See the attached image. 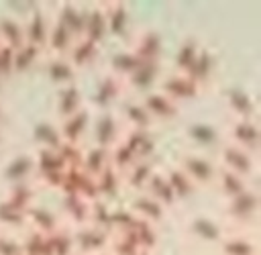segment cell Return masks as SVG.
I'll use <instances>...</instances> for the list:
<instances>
[{
	"label": "cell",
	"instance_id": "cell-15",
	"mask_svg": "<svg viewBox=\"0 0 261 255\" xmlns=\"http://www.w3.org/2000/svg\"><path fill=\"white\" fill-rule=\"evenodd\" d=\"M214 65H216L214 55H212L206 47H200V51L196 53L194 61L190 63V67H188L184 73H186L190 80H194L198 86H202V84H206V82L210 80V75H212V71H214Z\"/></svg>",
	"mask_w": 261,
	"mask_h": 255
},
{
	"label": "cell",
	"instance_id": "cell-47",
	"mask_svg": "<svg viewBox=\"0 0 261 255\" xmlns=\"http://www.w3.org/2000/svg\"><path fill=\"white\" fill-rule=\"evenodd\" d=\"M108 153H110V165H112L118 173H124V171L137 161V155H135L122 141H118L116 145H112V147L108 149Z\"/></svg>",
	"mask_w": 261,
	"mask_h": 255
},
{
	"label": "cell",
	"instance_id": "cell-41",
	"mask_svg": "<svg viewBox=\"0 0 261 255\" xmlns=\"http://www.w3.org/2000/svg\"><path fill=\"white\" fill-rule=\"evenodd\" d=\"M216 180H218L220 192H222L226 198H232V196H237V194H241V192H245V190L249 188V186H247V177H243V175H239V173H234V171H228V169H224V167L218 171Z\"/></svg>",
	"mask_w": 261,
	"mask_h": 255
},
{
	"label": "cell",
	"instance_id": "cell-21",
	"mask_svg": "<svg viewBox=\"0 0 261 255\" xmlns=\"http://www.w3.org/2000/svg\"><path fill=\"white\" fill-rule=\"evenodd\" d=\"M159 75V61H145V59H139L137 67L126 75V80L130 82L133 88L137 90H147L153 86V82L157 80Z\"/></svg>",
	"mask_w": 261,
	"mask_h": 255
},
{
	"label": "cell",
	"instance_id": "cell-38",
	"mask_svg": "<svg viewBox=\"0 0 261 255\" xmlns=\"http://www.w3.org/2000/svg\"><path fill=\"white\" fill-rule=\"evenodd\" d=\"M33 141L41 147V149H57L63 139L59 133V126L51 124V122H39L33 129Z\"/></svg>",
	"mask_w": 261,
	"mask_h": 255
},
{
	"label": "cell",
	"instance_id": "cell-55",
	"mask_svg": "<svg viewBox=\"0 0 261 255\" xmlns=\"http://www.w3.org/2000/svg\"><path fill=\"white\" fill-rule=\"evenodd\" d=\"M12 53L14 49L0 43V78H8L12 73Z\"/></svg>",
	"mask_w": 261,
	"mask_h": 255
},
{
	"label": "cell",
	"instance_id": "cell-13",
	"mask_svg": "<svg viewBox=\"0 0 261 255\" xmlns=\"http://www.w3.org/2000/svg\"><path fill=\"white\" fill-rule=\"evenodd\" d=\"M96 57H98V45L92 43V41H88V39H84V37H77L71 43L69 51L65 53V59L71 63V67L75 71H77V67L92 65L96 61Z\"/></svg>",
	"mask_w": 261,
	"mask_h": 255
},
{
	"label": "cell",
	"instance_id": "cell-32",
	"mask_svg": "<svg viewBox=\"0 0 261 255\" xmlns=\"http://www.w3.org/2000/svg\"><path fill=\"white\" fill-rule=\"evenodd\" d=\"M226 102H228V108L239 116V118H253L255 114V104H253V98L241 90V88H232L226 92Z\"/></svg>",
	"mask_w": 261,
	"mask_h": 255
},
{
	"label": "cell",
	"instance_id": "cell-28",
	"mask_svg": "<svg viewBox=\"0 0 261 255\" xmlns=\"http://www.w3.org/2000/svg\"><path fill=\"white\" fill-rule=\"evenodd\" d=\"M71 251H73L71 231H67L63 224L47 235L45 255H71Z\"/></svg>",
	"mask_w": 261,
	"mask_h": 255
},
{
	"label": "cell",
	"instance_id": "cell-3",
	"mask_svg": "<svg viewBox=\"0 0 261 255\" xmlns=\"http://www.w3.org/2000/svg\"><path fill=\"white\" fill-rule=\"evenodd\" d=\"M71 239H73V247H80L84 253L92 255V253H102V249L110 243V235L102 228H96L92 226L90 222L86 224H80L73 233H71Z\"/></svg>",
	"mask_w": 261,
	"mask_h": 255
},
{
	"label": "cell",
	"instance_id": "cell-20",
	"mask_svg": "<svg viewBox=\"0 0 261 255\" xmlns=\"http://www.w3.org/2000/svg\"><path fill=\"white\" fill-rule=\"evenodd\" d=\"M106 18H104V10H102V4L86 10V24H84V39L100 45L102 39L106 37Z\"/></svg>",
	"mask_w": 261,
	"mask_h": 255
},
{
	"label": "cell",
	"instance_id": "cell-49",
	"mask_svg": "<svg viewBox=\"0 0 261 255\" xmlns=\"http://www.w3.org/2000/svg\"><path fill=\"white\" fill-rule=\"evenodd\" d=\"M198 51H200V43L196 39H192V37L186 39L177 47V51H175V67H177V73H184L190 67V63L194 61V57H196Z\"/></svg>",
	"mask_w": 261,
	"mask_h": 255
},
{
	"label": "cell",
	"instance_id": "cell-14",
	"mask_svg": "<svg viewBox=\"0 0 261 255\" xmlns=\"http://www.w3.org/2000/svg\"><path fill=\"white\" fill-rule=\"evenodd\" d=\"M22 31H24V41L27 43H31V45H35L39 49H45L47 37H49V20H47L45 12L35 10L29 16L27 24L22 27Z\"/></svg>",
	"mask_w": 261,
	"mask_h": 255
},
{
	"label": "cell",
	"instance_id": "cell-27",
	"mask_svg": "<svg viewBox=\"0 0 261 255\" xmlns=\"http://www.w3.org/2000/svg\"><path fill=\"white\" fill-rule=\"evenodd\" d=\"M106 165H110V153L104 147L92 145L88 149H84L82 153V169L90 175H98Z\"/></svg>",
	"mask_w": 261,
	"mask_h": 255
},
{
	"label": "cell",
	"instance_id": "cell-44",
	"mask_svg": "<svg viewBox=\"0 0 261 255\" xmlns=\"http://www.w3.org/2000/svg\"><path fill=\"white\" fill-rule=\"evenodd\" d=\"M139 63V57L135 55L133 49H124V51H116L112 57H110V69H112V75L116 78H126Z\"/></svg>",
	"mask_w": 261,
	"mask_h": 255
},
{
	"label": "cell",
	"instance_id": "cell-4",
	"mask_svg": "<svg viewBox=\"0 0 261 255\" xmlns=\"http://www.w3.org/2000/svg\"><path fill=\"white\" fill-rule=\"evenodd\" d=\"M161 94H165L169 100H173L175 104H179L181 100H190L194 98L198 92H200V86L190 80L186 73H171L167 75L163 82H161V88H159Z\"/></svg>",
	"mask_w": 261,
	"mask_h": 255
},
{
	"label": "cell",
	"instance_id": "cell-57",
	"mask_svg": "<svg viewBox=\"0 0 261 255\" xmlns=\"http://www.w3.org/2000/svg\"><path fill=\"white\" fill-rule=\"evenodd\" d=\"M137 255H151V251H139Z\"/></svg>",
	"mask_w": 261,
	"mask_h": 255
},
{
	"label": "cell",
	"instance_id": "cell-61",
	"mask_svg": "<svg viewBox=\"0 0 261 255\" xmlns=\"http://www.w3.org/2000/svg\"><path fill=\"white\" fill-rule=\"evenodd\" d=\"M0 141H2V135H0Z\"/></svg>",
	"mask_w": 261,
	"mask_h": 255
},
{
	"label": "cell",
	"instance_id": "cell-36",
	"mask_svg": "<svg viewBox=\"0 0 261 255\" xmlns=\"http://www.w3.org/2000/svg\"><path fill=\"white\" fill-rule=\"evenodd\" d=\"M133 212L139 214L141 218L149 220V222H155L159 220L163 214H165V206L159 204L155 198H151L149 194H139L133 202Z\"/></svg>",
	"mask_w": 261,
	"mask_h": 255
},
{
	"label": "cell",
	"instance_id": "cell-58",
	"mask_svg": "<svg viewBox=\"0 0 261 255\" xmlns=\"http://www.w3.org/2000/svg\"><path fill=\"white\" fill-rule=\"evenodd\" d=\"M0 118H2V106H0Z\"/></svg>",
	"mask_w": 261,
	"mask_h": 255
},
{
	"label": "cell",
	"instance_id": "cell-7",
	"mask_svg": "<svg viewBox=\"0 0 261 255\" xmlns=\"http://www.w3.org/2000/svg\"><path fill=\"white\" fill-rule=\"evenodd\" d=\"M104 18H106V33L114 37H126L130 29V16L124 2H106L102 4Z\"/></svg>",
	"mask_w": 261,
	"mask_h": 255
},
{
	"label": "cell",
	"instance_id": "cell-8",
	"mask_svg": "<svg viewBox=\"0 0 261 255\" xmlns=\"http://www.w3.org/2000/svg\"><path fill=\"white\" fill-rule=\"evenodd\" d=\"M220 159L224 163V169L234 171L243 177H247L253 171V153H249L247 149H243L234 143H228V145L222 147Z\"/></svg>",
	"mask_w": 261,
	"mask_h": 255
},
{
	"label": "cell",
	"instance_id": "cell-9",
	"mask_svg": "<svg viewBox=\"0 0 261 255\" xmlns=\"http://www.w3.org/2000/svg\"><path fill=\"white\" fill-rule=\"evenodd\" d=\"M118 131H120V124L116 120V116L106 110V112H100L96 122H94V141L98 147H104V149H110L112 145L118 143Z\"/></svg>",
	"mask_w": 261,
	"mask_h": 255
},
{
	"label": "cell",
	"instance_id": "cell-42",
	"mask_svg": "<svg viewBox=\"0 0 261 255\" xmlns=\"http://www.w3.org/2000/svg\"><path fill=\"white\" fill-rule=\"evenodd\" d=\"M110 218H112V208L108 206L106 200L98 198V200H92L90 202V216H88V222L96 228H102L106 231L108 235L112 233L110 228Z\"/></svg>",
	"mask_w": 261,
	"mask_h": 255
},
{
	"label": "cell",
	"instance_id": "cell-5",
	"mask_svg": "<svg viewBox=\"0 0 261 255\" xmlns=\"http://www.w3.org/2000/svg\"><path fill=\"white\" fill-rule=\"evenodd\" d=\"M196 186L198 184H210L216 180L218 175V169L216 165L208 159V157H202V155H186L181 159V167H179Z\"/></svg>",
	"mask_w": 261,
	"mask_h": 255
},
{
	"label": "cell",
	"instance_id": "cell-16",
	"mask_svg": "<svg viewBox=\"0 0 261 255\" xmlns=\"http://www.w3.org/2000/svg\"><path fill=\"white\" fill-rule=\"evenodd\" d=\"M161 49H163V41H161V35L153 29H147L139 35L137 43H135V55L139 59H145V61H159V55H161Z\"/></svg>",
	"mask_w": 261,
	"mask_h": 255
},
{
	"label": "cell",
	"instance_id": "cell-37",
	"mask_svg": "<svg viewBox=\"0 0 261 255\" xmlns=\"http://www.w3.org/2000/svg\"><path fill=\"white\" fill-rule=\"evenodd\" d=\"M122 116L124 120L130 124V129H147L151 126L153 118L149 116V112L145 110V106L141 104V100H128L122 104Z\"/></svg>",
	"mask_w": 261,
	"mask_h": 255
},
{
	"label": "cell",
	"instance_id": "cell-62",
	"mask_svg": "<svg viewBox=\"0 0 261 255\" xmlns=\"http://www.w3.org/2000/svg\"><path fill=\"white\" fill-rule=\"evenodd\" d=\"M20 255H24V253H20Z\"/></svg>",
	"mask_w": 261,
	"mask_h": 255
},
{
	"label": "cell",
	"instance_id": "cell-10",
	"mask_svg": "<svg viewBox=\"0 0 261 255\" xmlns=\"http://www.w3.org/2000/svg\"><path fill=\"white\" fill-rule=\"evenodd\" d=\"M141 104L145 106V110L149 112L151 118H173L177 114V110H179V104H175L173 100H169L159 90L147 92L141 98Z\"/></svg>",
	"mask_w": 261,
	"mask_h": 255
},
{
	"label": "cell",
	"instance_id": "cell-12",
	"mask_svg": "<svg viewBox=\"0 0 261 255\" xmlns=\"http://www.w3.org/2000/svg\"><path fill=\"white\" fill-rule=\"evenodd\" d=\"M230 139L234 145L253 153L259 143V131H257L255 120L253 118H237L230 126Z\"/></svg>",
	"mask_w": 261,
	"mask_h": 255
},
{
	"label": "cell",
	"instance_id": "cell-31",
	"mask_svg": "<svg viewBox=\"0 0 261 255\" xmlns=\"http://www.w3.org/2000/svg\"><path fill=\"white\" fill-rule=\"evenodd\" d=\"M190 231H192L198 239H202V241H206V243H220V241L224 239L220 224L214 222V220L208 218V216H196V218L190 222Z\"/></svg>",
	"mask_w": 261,
	"mask_h": 255
},
{
	"label": "cell",
	"instance_id": "cell-43",
	"mask_svg": "<svg viewBox=\"0 0 261 255\" xmlns=\"http://www.w3.org/2000/svg\"><path fill=\"white\" fill-rule=\"evenodd\" d=\"M63 169L65 167H63L59 155L55 153V149H39V153L35 157V171L39 173V177L49 175V173H57Z\"/></svg>",
	"mask_w": 261,
	"mask_h": 255
},
{
	"label": "cell",
	"instance_id": "cell-45",
	"mask_svg": "<svg viewBox=\"0 0 261 255\" xmlns=\"http://www.w3.org/2000/svg\"><path fill=\"white\" fill-rule=\"evenodd\" d=\"M128 233H133V237L137 239V243H139V247L143 251H151L155 247V243H157V231H155L153 222H149V220H145L141 216H139V220L135 222V226Z\"/></svg>",
	"mask_w": 261,
	"mask_h": 255
},
{
	"label": "cell",
	"instance_id": "cell-30",
	"mask_svg": "<svg viewBox=\"0 0 261 255\" xmlns=\"http://www.w3.org/2000/svg\"><path fill=\"white\" fill-rule=\"evenodd\" d=\"M94 182H96L98 198L106 200V198H112V196L118 194V188H120V173H118L112 165H106L98 175H94Z\"/></svg>",
	"mask_w": 261,
	"mask_h": 255
},
{
	"label": "cell",
	"instance_id": "cell-22",
	"mask_svg": "<svg viewBox=\"0 0 261 255\" xmlns=\"http://www.w3.org/2000/svg\"><path fill=\"white\" fill-rule=\"evenodd\" d=\"M73 41H75V39L71 37V33H69L61 22L55 20V22L49 27V37H47L45 49H49V51L53 53V57H65V53L69 51V47H71Z\"/></svg>",
	"mask_w": 261,
	"mask_h": 255
},
{
	"label": "cell",
	"instance_id": "cell-6",
	"mask_svg": "<svg viewBox=\"0 0 261 255\" xmlns=\"http://www.w3.org/2000/svg\"><path fill=\"white\" fill-rule=\"evenodd\" d=\"M122 94V80L112 75V73H106L102 75L98 82H96V88H94V94H92V102L102 108V112H106Z\"/></svg>",
	"mask_w": 261,
	"mask_h": 255
},
{
	"label": "cell",
	"instance_id": "cell-51",
	"mask_svg": "<svg viewBox=\"0 0 261 255\" xmlns=\"http://www.w3.org/2000/svg\"><path fill=\"white\" fill-rule=\"evenodd\" d=\"M220 251L222 255H255V245L245 237H226L220 241Z\"/></svg>",
	"mask_w": 261,
	"mask_h": 255
},
{
	"label": "cell",
	"instance_id": "cell-18",
	"mask_svg": "<svg viewBox=\"0 0 261 255\" xmlns=\"http://www.w3.org/2000/svg\"><path fill=\"white\" fill-rule=\"evenodd\" d=\"M122 143L137 155V159H147L155 147V141L147 129H128L122 137Z\"/></svg>",
	"mask_w": 261,
	"mask_h": 255
},
{
	"label": "cell",
	"instance_id": "cell-40",
	"mask_svg": "<svg viewBox=\"0 0 261 255\" xmlns=\"http://www.w3.org/2000/svg\"><path fill=\"white\" fill-rule=\"evenodd\" d=\"M0 43L16 49L18 45L24 43V31L22 24L16 18L10 16H0Z\"/></svg>",
	"mask_w": 261,
	"mask_h": 255
},
{
	"label": "cell",
	"instance_id": "cell-25",
	"mask_svg": "<svg viewBox=\"0 0 261 255\" xmlns=\"http://www.w3.org/2000/svg\"><path fill=\"white\" fill-rule=\"evenodd\" d=\"M145 194H149L151 198H155L165 208H169V206H173L177 202L175 196H173V192H171V188H169V184H167V180H165V175L159 173V171H153V175L149 177V182L145 186Z\"/></svg>",
	"mask_w": 261,
	"mask_h": 255
},
{
	"label": "cell",
	"instance_id": "cell-23",
	"mask_svg": "<svg viewBox=\"0 0 261 255\" xmlns=\"http://www.w3.org/2000/svg\"><path fill=\"white\" fill-rule=\"evenodd\" d=\"M80 108H82V90H80V86L75 82L61 86L59 92H57V110H59L61 118L77 112Z\"/></svg>",
	"mask_w": 261,
	"mask_h": 255
},
{
	"label": "cell",
	"instance_id": "cell-60",
	"mask_svg": "<svg viewBox=\"0 0 261 255\" xmlns=\"http://www.w3.org/2000/svg\"><path fill=\"white\" fill-rule=\"evenodd\" d=\"M0 84H2V78H0Z\"/></svg>",
	"mask_w": 261,
	"mask_h": 255
},
{
	"label": "cell",
	"instance_id": "cell-24",
	"mask_svg": "<svg viewBox=\"0 0 261 255\" xmlns=\"http://www.w3.org/2000/svg\"><path fill=\"white\" fill-rule=\"evenodd\" d=\"M35 171V157L22 153L16 155L8 161L6 169H4V177L10 180V184H18V182H29V177Z\"/></svg>",
	"mask_w": 261,
	"mask_h": 255
},
{
	"label": "cell",
	"instance_id": "cell-59",
	"mask_svg": "<svg viewBox=\"0 0 261 255\" xmlns=\"http://www.w3.org/2000/svg\"><path fill=\"white\" fill-rule=\"evenodd\" d=\"M92 255H104V253H92Z\"/></svg>",
	"mask_w": 261,
	"mask_h": 255
},
{
	"label": "cell",
	"instance_id": "cell-26",
	"mask_svg": "<svg viewBox=\"0 0 261 255\" xmlns=\"http://www.w3.org/2000/svg\"><path fill=\"white\" fill-rule=\"evenodd\" d=\"M45 73L51 82H55L59 86H65V84H73L77 71L71 67V63L65 57H51L45 63Z\"/></svg>",
	"mask_w": 261,
	"mask_h": 255
},
{
	"label": "cell",
	"instance_id": "cell-54",
	"mask_svg": "<svg viewBox=\"0 0 261 255\" xmlns=\"http://www.w3.org/2000/svg\"><path fill=\"white\" fill-rule=\"evenodd\" d=\"M45 243H47V235L39 231H31L27 239L20 243V247L24 255H45Z\"/></svg>",
	"mask_w": 261,
	"mask_h": 255
},
{
	"label": "cell",
	"instance_id": "cell-56",
	"mask_svg": "<svg viewBox=\"0 0 261 255\" xmlns=\"http://www.w3.org/2000/svg\"><path fill=\"white\" fill-rule=\"evenodd\" d=\"M20 253H22L20 243L10 235L0 233V255H20Z\"/></svg>",
	"mask_w": 261,
	"mask_h": 255
},
{
	"label": "cell",
	"instance_id": "cell-1",
	"mask_svg": "<svg viewBox=\"0 0 261 255\" xmlns=\"http://www.w3.org/2000/svg\"><path fill=\"white\" fill-rule=\"evenodd\" d=\"M59 190H61V196L63 194H75V196H82L88 202L98 200V190H96L94 175L86 173L82 167L63 169V177H61Z\"/></svg>",
	"mask_w": 261,
	"mask_h": 255
},
{
	"label": "cell",
	"instance_id": "cell-11",
	"mask_svg": "<svg viewBox=\"0 0 261 255\" xmlns=\"http://www.w3.org/2000/svg\"><path fill=\"white\" fill-rule=\"evenodd\" d=\"M88 124H90V112L86 108H80L77 112L61 118V124H59L61 139L67 143H80L84 133L88 131Z\"/></svg>",
	"mask_w": 261,
	"mask_h": 255
},
{
	"label": "cell",
	"instance_id": "cell-33",
	"mask_svg": "<svg viewBox=\"0 0 261 255\" xmlns=\"http://www.w3.org/2000/svg\"><path fill=\"white\" fill-rule=\"evenodd\" d=\"M61 206H63L65 214H67L75 224H86V222H88V216H90V202L84 200L82 196L63 194Z\"/></svg>",
	"mask_w": 261,
	"mask_h": 255
},
{
	"label": "cell",
	"instance_id": "cell-2",
	"mask_svg": "<svg viewBox=\"0 0 261 255\" xmlns=\"http://www.w3.org/2000/svg\"><path fill=\"white\" fill-rule=\"evenodd\" d=\"M257 208H259V198H257V192L251 190V188H247L245 192L228 198V204H226L228 216L234 222H241V224L251 222L257 214Z\"/></svg>",
	"mask_w": 261,
	"mask_h": 255
},
{
	"label": "cell",
	"instance_id": "cell-52",
	"mask_svg": "<svg viewBox=\"0 0 261 255\" xmlns=\"http://www.w3.org/2000/svg\"><path fill=\"white\" fill-rule=\"evenodd\" d=\"M139 220V214H135L128 208H112V218H110V228L114 233H126L135 226V222Z\"/></svg>",
	"mask_w": 261,
	"mask_h": 255
},
{
	"label": "cell",
	"instance_id": "cell-35",
	"mask_svg": "<svg viewBox=\"0 0 261 255\" xmlns=\"http://www.w3.org/2000/svg\"><path fill=\"white\" fill-rule=\"evenodd\" d=\"M14 208H18L20 212H27L33 204H35V188L31 182H18L12 184L8 190V198H6Z\"/></svg>",
	"mask_w": 261,
	"mask_h": 255
},
{
	"label": "cell",
	"instance_id": "cell-29",
	"mask_svg": "<svg viewBox=\"0 0 261 255\" xmlns=\"http://www.w3.org/2000/svg\"><path fill=\"white\" fill-rule=\"evenodd\" d=\"M41 53H43V49L31 45V43H27V41H24L22 45H18V47L14 49V53H12V73H14V71H16V73L29 71V69L41 59Z\"/></svg>",
	"mask_w": 261,
	"mask_h": 255
},
{
	"label": "cell",
	"instance_id": "cell-19",
	"mask_svg": "<svg viewBox=\"0 0 261 255\" xmlns=\"http://www.w3.org/2000/svg\"><path fill=\"white\" fill-rule=\"evenodd\" d=\"M24 216H27V222L33 224V231H39V233H43V235H49V233H53L55 228L61 226V222H59V218L55 216V212H51V210L45 208V206L33 204V206L24 212Z\"/></svg>",
	"mask_w": 261,
	"mask_h": 255
},
{
	"label": "cell",
	"instance_id": "cell-48",
	"mask_svg": "<svg viewBox=\"0 0 261 255\" xmlns=\"http://www.w3.org/2000/svg\"><path fill=\"white\" fill-rule=\"evenodd\" d=\"M110 249H112V255H137L139 251H143L137 239L133 237V233L128 231L110 235Z\"/></svg>",
	"mask_w": 261,
	"mask_h": 255
},
{
	"label": "cell",
	"instance_id": "cell-39",
	"mask_svg": "<svg viewBox=\"0 0 261 255\" xmlns=\"http://www.w3.org/2000/svg\"><path fill=\"white\" fill-rule=\"evenodd\" d=\"M153 165L149 159H137L126 171H124V177H126V184L135 190H145L149 177L153 175Z\"/></svg>",
	"mask_w": 261,
	"mask_h": 255
},
{
	"label": "cell",
	"instance_id": "cell-46",
	"mask_svg": "<svg viewBox=\"0 0 261 255\" xmlns=\"http://www.w3.org/2000/svg\"><path fill=\"white\" fill-rule=\"evenodd\" d=\"M188 135L194 143L202 145V147H210V145H216L218 143V131L216 126L208 124V122H194L188 126Z\"/></svg>",
	"mask_w": 261,
	"mask_h": 255
},
{
	"label": "cell",
	"instance_id": "cell-53",
	"mask_svg": "<svg viewBox=\"0 0 261 255\" xmlns=\"http://www.w3.org/2000/svg\"><path fill=\"white\" fill-rule=\"evenodd\" d=\"M27 222L24 212H20L18 208H14L8 200L0 202V224L2 226H22Z\"/></svg>",
	"mask_w": 261,
	"mask_h": 255
},
{
	"label": "cell",
	"instance_id": "cell-17",
	"mask_svg": "<svg viewBox=\"0 0 261 255\" xmlns=\"http://www.w3.org/2000/svg\"><path fill=\"white\" fill-rule=\"evenodd\" d=\"M57 22H61L73 39L84 35V24H86V10L75 6V4H61L59 12H57Z\"/></svg>",
	"mask_w": 261,
	"mask_h": 255
},
{
	"label": "cell",
	"instance_id": "cell-50",
	"mask_svg": "<svg viewBox=\"0 0 261 255\" xmlns=\"http://www.w3.org/2000/svg\"><path fill=\"white\" fill-rule=\"evenodd\" d=\"M55 153L59 155V159H61V163H63L65 169H69V167H82V153H84V147H82L80 143H67V141H63V143L55 149Z\"/></svg>",
	"mask_w": 261,
	"mask_h": 255
},
{
	"label": "cell",
	"instance_id": "cell-34",
	"mask_svg": "<svg viewBox=\"0 0 261 255\" xmlns=\"http://www.w3.org/2000/svg\"><path fill=\"white\" fill-rule=\"evenodd\" d=\"M165 180H167V184H169V188H171L175 200H186V198H190V196L196 192V184H194L179 167L169 169V171L165 173Z\"/></svg>",
	"mask_w": 261,
	"mask_h": 255
}]
</instances>
